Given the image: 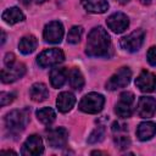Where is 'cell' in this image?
Segmentation results:
<instances>
[{
  "mask_svg": "<svg viewBox=\"0 0 156 156\" xmlns=\"http://www.w3.org/2000/svg\"><path fill=\"white\" fill-rule=\"evenodd\" d=\"M29 96L35 102H41L49 98V90L43 83H34L29 89Z\"/></svg>",
  "mask_w": 156,
  "mask_h": 156,
  "instance_id": "cell-18",
  "label": "cell"
},
{
  "mask_svg": "<svg viewBox=\"0 0 156 156\" xmlns=\"http://www.w3.org/2000/svg\"><path fill=\"white\" fill-rule=\"evenodd\" d=\"M140 2L144 4V5H150L151 4V0H140Z\"/></svg>",
  "mask_w": 156,
  "mask_h": 156,
  "instance_id": "cell-35",
  "label": "cell"
},
{
  "mask_svg": "<svg viewBox=\"0 0 156 156\" xmlns=\"http://www.w3.org/2000/svg\"><path fill=\"white\" fill-rule=\"evenodd\" d=\"M122 130H127V126L121 124L119 122H113V124H112V132L119 133V132H122Z\"/></svg>",
  "mask_w": 156,
  "mask_h": 156,
  "instance_id": "cell-30",
  "label": "cell"
},
{
  "mask_svg": "<svg viewBox=\"0 0 156 156\" xmlns=\"http://www.w3.org/2000/svg\"><path fill=\"white\" fill-rule=\"evenodd\" d=\"M155 134H156V123L154 122H150V121L143 122L136 128V136L141 141L150 140Z\"/></svg>",
  "mask_w": 156,
  "mask_h": 156,
  "instance_id": "cell-16",
  "label": "cell"
},
{
  "mask_svg": "<svg viewBox=\"0 0 156 156\" xmlns=\"http://www.w3.org/2000/svg\"><path fill=\"white\" fill-rule=\"evenodd\" d=\"M136 112L141 118H150L156 112V99L151 96H141L138 101Z\"/></svg>",
  "mask_w": 156,
  "mask_h": 156,
  "instance_id": "cell-14",
  "label": "cell"
},
{
  "mask_svg": "<svg viewBox=\"0 0 156 156\" xmlns=\"http://www.w3.org/2000/svg\"><path fill=\"white\" fill-rule=\"evenodd\" d=\"M76 104V96L71 91H62L58 94L57 100H56V106L57 110L62 113H66L72 110V107Z\"/></svg>",
  "mask_w": 156,
  "mask_h": 156,
  "instance_id": "cell-15",
  "label": "cell"
},
{
  "mask_svg": "<svg viewBox=\"0 0 156 156\" xmlns=\"http://www.w3.org/2000/svg\"><path fill=\"white\" fill-rule=\"evenodd\" d=\"M48 144L54 147V149H61V147H65L66 144H67V140H68V132L66 128L63 127H58V128H55L49 132L48 136Z\"/></svg>",
  "mask_w": 156,
  "mask_h": 156,
  "instance_id": "cell-10",
  "label": "cell"
},
{
  "mask_svg": "<svg viewBox=\"0 0 156 156\" xmlns=\"http://www.w3.org/2000/svg\"><path fill=\"white\" fill-rule=\"evenodd\" d=\"M38 41L34 35H26L18 43V49L23 55H29L37 49Z\"/></svg>",
  "mask_w": 156,
  "mask_h": 156,
  "instance_id": "cell-21",
  "label": "cell"
},
{
  "mask_svg": "<svg viewBox=\"0 0 156 156\" xmlns=\"http://www.w3.org/2000/svg\"><path fill=\"white\" fill-rule=\"evenodd\" d=\"M105 98L99 93H89L79 101V110L85 113H98L102 110Z\"/></svg>",
  "mask_w": 156,
  "mask_h": 156,
  "instance_id": "cell-3",
  "label": "cell"
},
{
  "mask_svg": "<svg viewBox=\"0 0 156 156\" xmlns=\"http://www.w3.org/2000/svg\"><path fill=\"white\" fill-rule=\"evenodd\" d=\"M2 20L7 24H16L24 21V15L18 7H10L2 12Z\"/></svg>",
  "mask_w": 156,
  "mask_h": 156,
  "instance_id": "cell-20",
  "label": "cell"
},
{
  "mask_svg": "<svg viewBox=\"0 0 156 156\" xmlns=\"http://www.w3.org/2000/svg\"><path fill=\"white\" fill-rule=\"evenodd\" d=\"M135 85L143 93H151L156 88V76L149 71H143L136 77Z\"/></svg>",
  "mask_w": 156,
  "mask_h": 156,
  "instance_id": "cell-13",
  "label": "cell"
},
{
  "mask_svg": "<svg viewBox=\"0 0 156 156\" xmlns=\"http://www.w3.org/2000/svg\"><path fill=\"white\" fill-rule=\"evenodd\" d=\"M1 154H2V155H4V154H12V155H16V152L12 151V150H2Z\"/></svg>",
  "mask_w": 156,
  "mask_h": 156,
  "instance_id": "cell-32",
  "label": "cell"
},
{
  "mask_svg": "<svg viewBox=\"0 0 156 156\" xmlns=\"http://www.w3.org/2000/svg\"><path fill=\"white\" fill-rule=\"evenodd\" d=\"M82 34H83V28H82L80 26H73V27L68 30L67 41H68L69 44H78V43L80 41Z\"/></svg>",
  "mask_w": 156,
  "mask_h": 156,
  "instance_id": "cell-24",
  "label": "cell"
},
{
  "mask_svg": "<svg viewBox=\"0 0 156 156\" xmlns=\"http://www.w3.org/2000/svg\"><path fill=\"white\" fill-rule=\"evenodd\" d=\"M146 58H147V62H149L151 66H156V46H151V48L147 50Z\"/></svg>",
  "mask_w": 156,
  "mask_h": 156,
  "instance_id": "cell-28",
  "label": "cell"
},
{
  "mask_svg": "<svg viewBox=\"0 0 156 156\" xmlns=\"http://www.w3.org/2000/svg\"><path fill=\"white\" fill-rule=\"evenodd\" d=\"M15 94L13 93H0V105L1 106H6L9 104H11L13 100H15Z\"/></svg>",
  "mask_w": 156,
  "mask_h": 156,
  "instance_id": "cell-27",
  "label": "cell"
},
{
  "mask_svg": "<svg viewBox=\"0 0 156 156\" xmlns=\"http://www.w3.org/2000/svg\"><path fill=\"white\" fill-rule=\"evenodd\" d=\"M107 27L113 32V33H122L124 32L128 26H129V20L127 17V15H124L123 12H115L111 16L107 17L106 20Z\"/></svg>",
  "mask_w": 156,
  "mask_h": 156,
  "instance_id": "cell-11",
  "label": "cell"
},
{
  "mask_svg": "<svg viewBox=\"0 0 156 156\" xmlns=\"http://www.w3.org/2000/svg\"><path fill=\"white\" fill-rule=\"evenodd\" d=\"M4 63L6 67H11L12 65H15V55L12 52H7L5 55V58H4Z\"/></svg>",
  "mask_w": 156,
  "mask_h": 156,
  "instance_id": "cell-29",
  "label": "cell"
},
{
  "mask_svg": "<svg viewBox=\"0 0 156 156\" xmlns=\"http://www.w3.org/2000/svg\"><path fill=\"white\" fill-rule=\"evenodd\" d=\"M104 136H105V128L104 127H98L95 128L90 135L88 136V143L89 144H96V143H100L104 140Z\"/></svg>",
  "mask_w": 156,
  "mask_h": 156,
  "instance_id": "cell-25",
  "label": "cell"
},
{
  "mask_svg": "<svg viewBox=\"0 0 156 156\" xmlns=\"http://www.w3.org/2000/svg\"><path fill=\"white\" fill-rule=\"evenodd\" d=\"M115 1H117V2L121 4V5H126V4L129 2V0H115Z\"/></svg>",
  "mask_w": 156,
  "mask_h": 156,
  "instance_id": "cell-33",
  "label": "cell"
},
{
  "mask_svg": "<svg viewBox=\"0 0 156 156\" xmlns=\"http://www.w3.org/2000/svg\"><path fill=\"white\" fill-rule=\"evenodd\" d=\"M134 94L130 91H123L119 95V101L116 104L115 112L121 118H128L133 113Z\"/></svg>",
  "mask_w": 156,
  "mask_h": 156,
  "instance_id": "cell-7",
  "label": "cell"
},
{
  "mask_svg": "<svg viewBox=\"0 0 156 156\" xmlns=\"http://www.w3.org/2000/svg\"><path fill=\"white\" fill-rule=\"evenodd\" d=\"M32 1H33L34 4H38V5H39V4H44V2L48 1V0H32Z\"/></svg>",
  "mask_w": 156,
  "mask_h": 156,
  "instance_id": "cell-34",
  "label": "cell"
},
{
  "mask_svg": "<svg viewBox=\"0 0 156 156\" xmlns=\"http://www.w3.org/2000/svg\"><path fill=\"white\" fill-rule=\"evenodd\" d=\"M65 60V55L62 52V50L57 49V48H52V49H48L45 51H43L38 57H37V62L40 67L46 68V67H52L56 66L58 63H61Z\"/></svg>",
  "mask_w": 156,
  "mask_h": 156,
  "instance_id": "cell-4",
  "label": "cell"
},
{
  "mask_svg": "<svg viewBox=\"0 0 156 156\" xmlns=\"http://www.w3.org/2000/svg\"><path fill=\"white\" fill-rule=\"evenodd\" d=\"M115 144L118 146V149L123 150V149H126V147L129 146V144H130V139H129L128 135L122 134V135L115 136Z\"/></svg>",
  "mask_w": 156,
  "mask_h": 156,
  "instance_id": "cell-26",
  "label": "cell"
},
{
  "mask_svg": "<svg viewBox=\"0 0 156 156\" xmlns=\"http://www.w3.org/2000/svg\"><path fill=\"white\" fill-rule=\"evenodd\" d=\"M26 73V66L23 63H15L11 67H6L1 69V80L2 83H13Z\"/></svg>",
  "mask_w": 156,
  "mask_h": 156,
  "instance_id": "cell-12",
  "label": "cell"
},
{
  "mask_svg": "<svg viewBox=\"0 0 156 156\" xmlns=\"http://www.w3.org/2000/svg\"><path fill=\"white\" fill-rule=\"evenodd\" d=\"M44 151V145H43V140L39 135L33 134L27 138V140L23 143L22 145V155L26 156H37L43 154Z\"/></svg>",
  "mask_w": 156,
  "mask_h": 156,
  "instance_id": "cell-9",
  "label": "cell"
},
{
  "mask_svg": "<svg viewBox=\"0 0 156 156\" xmlns=\"http://www.w3.org/2000/svg\"><path fill=\"white\" fill-rule=\"evenodd\" d=\"M144 38H145L144 30L135 29L134 32H132L130 34H128L121 39V46H122V49H124L128 52H135L141 48V45L144 43Z\"/></svg>",
  "mask_w": 156,
  "mask_h": 156,
  "instance_id": "cell-6",
  "label": "cell"
},
{
  "mask_svg": "<svg viewBox=\"0 0 156 156\" xmlns=\"http://www.w3.org/2000/svg\"><path fill=\"white\" fill-rule=\"evenodd\" d=\"M1 44H4L5 43V40H6V34H5V32L4 30H1Z\"/></svg>",
  "mask_w": 156,
  "mask_h": 156,
  "instance_id": "cell-31",
  "label": "cell"
},
{
  "mask_svg": "<svg viewBox=\"0 0 156 156\" xmlns=\"http://www.w3.org/2000/svg\"><path fill=\"white\" fill-rule=\"evenodd\" d=\"M111 48V39L108 33L102 27H95L90 30L87 40L85 54L90 57L107 56Z\"/></svg>",
  "mask_w": 156,
  "mask_h": 156,
  "instance_id": "cell-1",
  "label": "cell"
},
{
  "mask_svg": "<svg viewBox=\"0 0 156 156\" xmlns=\"http://www.w3.org/2000/svg\"><path fill=\"white\" fill-rule=\"evenodd\" d=\"M132 78V71L128 67L119 68L115 74L110 77V79L106 82V89L107 90H117L119 88H124L129 84Z\"/></svg>",
  "mask_w": 156,
  "mask_h": 156,
  "instance_id": "cell-5",
  "label": "cell"
},
{
  "mask_svg": "<svg viewBox=\"0 0 156 156\" xmlns=\"http://www.w3.org/2000/svg\"><path fill=\"white\" fill-rule=\"evenodd\" d=\"M44 40L51 44H58L61 43L62 38H63V26L61 22L58 21H52L50 23H48L44 28V33H43Z\"/></svg>",
  "mask_w": 156,
  "mask_h": 156,
  "instance_id": "cell-8",
  "label": "cell"
},
{
  "mask_svg": "<svg viewBox=\"0 0 156 156\" xmlns=\"http://www.w3.org/2000/svg\"><path fill=\"white\" fill-rule=\"evenodd\" d=\"M37 118L43 124L49 126V124H51L55 121L56 113H55V111L51 107H43V108H40V110L37 111Z\"/></svg>",
  "mask_w": 156,
  "mask_h": 156,
  "instance_id": "cell-23",
  "label": "cell"
},
{
  "mask_svg": "<svg viewBox=\"0 0 156 156\" xmlns=\"http://www.w3.org/2000/svg\"><path fill=\"white\" fill-rule=\"evenodd\" d=\"M68 78H69V84L73 89L76 90H80L84 85V77L82 74V72L78 68H72L68 72Z\"/></svg>",
  "mask_w": 156,
  "mask_h": 156,
  "instance_id": "cell-22",
  "label": "cell"
},
{
  "mask_svg": "<svg viewBox=\"0 0 156 156\" xmlns=\"http://www.w3.org/2000/svg\"><path fill=\"white\" fill-rule=\"evenodd\" d=\"M67 76H68V72L66 68H62V67H56V68H52L51 72H50V83L54 88H61L66 80H67Z\"/></svg>",
  "mask_w": 156,
  "mask_h": 156,
  "instance_id": "cell-19",
  "label": "cell"
},
{
  "mask_svg": "<svg viewBox=\"0 0 156 156\" xmlns=\"http://www.w3.org/2000/svg\"><path fill=\"white\" fill-rule=\"evenodd\" d=\"M80 4L90 13H104L108 10L107 0H80Z\"/></svg>",
  "mask_w": 156,
  "mask_h": 156,
  "instance_id": "cell-17",
  "label": "cell"
},
{
  "mask_svg": "<svg viewBox=\"0 0 156 156\" xmlns=\"http://www.w3.org/2000/svg\"><path fill=\"white\" fill-rule=\"evenodd\" d=\"M29 121V110H13L5 116V126L12 133L22 132Z\"/></svg>",
  "mask_w": 156,
  "mask_h": 156,
  "instance_id": "cell-2",
  "label": "cell"
},
{
  "mask_svg": "<svg viewBox=\"0 0 156 156\" xmlns=\"http://www.w3.org/2000/svg\"><path fill=\"white\" fill-rule=\"evenodd\" d=\"M101 154H105L106 155V152H101V151H93L91 152V155H101Z\"/></svg>",
  "mask_w": 156,
  "mask_h": 156,
  "instance_id": "cell-36",
  "label": "cell"
}]
</instances>
